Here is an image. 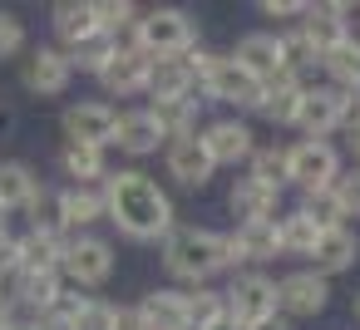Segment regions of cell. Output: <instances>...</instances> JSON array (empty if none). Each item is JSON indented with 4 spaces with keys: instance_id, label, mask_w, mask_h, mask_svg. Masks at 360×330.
Returning a JSON list of instances; mask_svg holds the SVG:
<instances>
[{
    "instance_id": "277c9868",
    "label": "cell",
    "mask_w": 360,
    "mask_h": 330,
    "mask_svg": "<svg viewBox=\"0 0 360 330\" xmlns=\"http://www.w3.org/2000/svg\"><path fill=\"white\" fill-rule=\"evenodd\" d=\"M340 178V158L330 143H316V138H301L296 148H286V183H296L301 192H321Z\"/></svg>"
},
{
    "instance_id": "ee69618b",
    "label": "cell",
    "mask_w": 360,
    "mask_h": 330,
    "mask_svg": "<svg viewBox=\"0 0 360 330\" xmlns=\"http://www.w3.org/2000/svg\"><path fill=\"white\" fill-rule=\"evenodd\" d=\"M202 330H247V325H242V320H237L232 310H222V315H217L212 325H202Z\"/></svg>"
},
{
    "instance_id": "5b68a950",
    "label": "cell",
    "mask_w": 360,
    "mask_h": 330,
    "mask_svg": "<svg viewBox=\"0 0 360 330\" xmlns=\"http://www.w3.org/2000/svg\"><path fill=\"white\" fill-rule=\"evenodd\" d=\"M202 94L207 99H217V104H237V109H257V99H262V84L232 60V55H212V65L202 70Z\"/></svg>"
},
{
    "instance_id": "c3c4849f",
    "label": "cell",
    "mask_w": 360,
    "mask_h": 330,
    "mask_svg": "<svg viewBox=\"0 0 360 330\" xmlns=\"http://www.w3.org/2000/svg\"><path fill=\"white\" fill-rule=\"evenodd\" d=\"M0 237H6V212H0Z\"/></svg>"
},
{
    "instance_id": "83f0119b",
    "label": "cell",
    "mask_w": 360,
    "mask_h": 330,
    "mask_svg": "<svg viewBox=\"0 0 360 330\" xmlns=\"http://www.w3.org/2000/svg\"><path fill=\"white\" fill-rule=\"evenodd\" d=\"M198 104L202 99H173V104H153L148 114L158 119V133L163 138H193V128H198Z\"/></svg>"
},
{
    "instance_id": "b9f144b4",
    "label": "cell",
    "mask_w": 360,
    "mask_h": 330,
    "mask_svg": "<svg viewBox=\"0 0 360 330\" xmlns=\"http://www.w3.org/2000/svg\"><path fill=\"white\" fill-rule=\"evenodd\" d=\"M114 330H148V325H143V315H139V310H119Z\"/></svg>"
},
{
    "instance_id": "5bb4252c",
    "label": "cell",
    "mask_w": 360,
    "mask_h": 330,
    "mask_svg": "<svg viewBox=\"0 0 360 330\" xmlns=\"http://www.w3.org/2000/svg\"><path fill=\"white\" fill-rule=\"evenodd\" d=\"M198 143H202V153L212 158V168H222V163H242V158H252V153H257L252 128H247V124H237V119L212 124V128H207Z\"/></svg>"
},
{
    "instance_id": "e575fe53",
    "label": "cell",
    "mask_w": 360,
    "mask_h": 330,
    "mask_svg": "<svg viewBox=\"0 0 360 330\" xmlns=\"http://www.w3.org/2000/svg\"><path fill=\"white\" fill-rule=\"evenodd\" d=\"M188 301V325L193 330H202V325H212L222 310H227V301H222V291H207V286H198L193 296H183Z\"/></svg>"
},
{
    "instance_id": "6da1fadb",
    "label": "cell",
    "mask_w": 360,
    "mask_h": 330,
    "mask_svg": "<svg viewBox=\"0 0 360 330\" xmlns=\"http://www.w3.org/2000/svg\"><path fill=\"white\" fill-rule=\"evenodd\" d=\"M99 197H104V217L129 242H158L173 232V202L148 173H109Z\"/></svg>"
},
{
    "instance_id": "7bdbcfd3",
    "label": "cell",
    "mask_w": 360,
    "mask_h": 330,
    "mask_svg": "<svg viewBox=\"0 0 360 330\" xmlns=\"http://www.w3.org/2000/svg\"><path fill=\"white\" fill-rule=\"evenodd\" d=\"M345 119H350V124H360V84H355V89H345Z\"/></svg>"
},
{
    "instance_id": "ffe728a7",
    "label": "cell",
    "mask_w": 360,
    "mask_h": 330,
    "mask_svg": "<svg viewBox=\"0 0 360 330\" xmlns=\"http://www.w3.org/2000/svg\"><path fill=\"white\" fill-rule=\"evenodd\" d=\"M276 207H281V192H276V187H262V183H252V178H242V183L232 187V212H237L242 222H276Z\"/></svg>"
},
{
    "instance_id": "bcb514c9",
    "label": "cell",
    "mask_w": 360,
    "mask_h": 330,
    "mask_svg": "<svg viewBox=\"0 0 360 330\" xmlns=\"http://www.w3.org/2000/svg\"><path fill=\"white\" fill-rule=\"evenodd\" d=\"M15 315H11V296H0V330H11Z\"/></svg>"
},
{
    "instance_id": "52a82bcc",
    "label": "cell",
    "mask_w": 360,
    "mask_h": 330,
    "mask_svg": "<svg viewBox=\"0 0 360 330\" xmlns=\"http://www.w3.org/2000/svg\"><path fill=\"white\" fill-rule=\"evenodd\" d=\"M257 84H276V79H286L291 74V55H286V35H266V30H257V35H247L242 45H237V55H232Z\"/></svg>"
},
{
    "instance_id": "d4e9b609",
    "label": "cell",
    "mask_w": 360,
    "mask_h": 330,
    "mask_svg": "<svg viewBox=\"0 0 360 330\" xmlns=\"http://www.w3.org/2000/svg\"><path fill=\"white\" fill-rule=\"evenodd\" d=\"M40 192V178L30 173V163H15L6 158L0 163V212H11V207H30V197Z\"/></svg>"
},
{
    "instance_id": "ac0fdd59",
    "label": "cell",
    "mask_w": 360,
    "mask_h": 330,
    "mask_svg": "<svg viewBox=\"0 0 360 330\" xmlns=\"http://www.w3.org/2000/svg\"><path fill=\"white\" fill-rule=\"evenodd\" d=\"M134 310L143 315L148 330H193V325H188V301H183V291H148L143 305H134Z\"/></svg>"
},
{
    "instance_id": "836d02e7",
    "label": "cell",
    "mask_w": 360,
    "mask_h": 330,
    "mask_svg": "<svg viewBox=\"0 0 360 330\" xmlns=\"http://www.w3.org/2000/svg\"><path fill=\"white\" fill-rule=\"evenodd\" d=\"M301 212H306V217L316 222V232H330V227H345V222H340V217H345V212H340V197H335L330 187H321V192H306V202H301Z\"/></svg>"
},
{
    "instance_id": "7a4b0ae2",
    "label": "cell",
    "mask_w": 360,
    "mask_h": 330,
    "mask_svg": "<svg viewBox=\"0 0 360 330\" xmlns=\"http://www.w3.org/2000/svg\"><path fill=\"white\" fill-rule=\"evenodd\" d=\"M163 266H168V276L202 286L207 276L237 266V251H232V237H222V232L178 227V232H168V242H163Z\"/></svg>"
},
{
    "instance_id": "7402d4cb",
    "label": "cell",
    "mask_w": 360,
    "mask_h": 330,
    "mask_svg": "<svg viewBox=\"0 0 360 330\" xmlns=\"http://www.w3.org/2000/svg\"><path fill=\"white\" fill-rule=\"evenodd\" d=\"M232 251H237V261H271V256L281 251L276 222H237V232H232Z\"/></svg>"
},
{
    "instance_id": "f1b7e54d",
    "label": "cell",
    "mask_w": 360,
    "mask_h": 330,
    "mask_svg": "<svg viewBox=\"0 0 360 330\" xmlns=\"http://www.w3.org/2000/svg\"><path fill=\"white\" fill-rule=\"evenodd\" d=\"M15 296L35 315H45L55 305V296H60V271H15Z\"/></svg>"
},
{
    "instance_id": "4dcf8cb0",
    "label": "cell",
    "mask_w": 360,
    "mask_h": 330,
    "mask_svg": "<svg viewBox=\"0 0 360 330\" xmlns=\"http://www.w3.org/2000/svg\"><path fill=\"white\" fill-rule=\"evenodd\" d=\"M60 168H65V178H75V187H84V183H94V178H104V148L65 143V153H60Z\"/></svg>"
},
{
    "instance_id": "d6986e66",
    "label": "cell",
    "mask_w": 360,
    "mask_h": 330,
    "mask_svg": "<svg viewBox=\"0 0 360 330\" xmlns=\"http://www.w3.org/2000/svg\"><path fill=\"white\" fill-rule=\"evenodd\" d=\"M193 70L183 65V55L178 60H153V70H148V94L158 99V104H173V99H193Z\"/></svg>"
},
{
    "instance_id": "603a6c76",
    "label": "cell",
    "mask_w": 360,
    "mask_h": 330,
    "mask_svg": "<svg viewBox=\"0 0 360 330\" xmlns=\"http://www.w3.org/2000/svg\"><path fill=\"white\" fill-rule=\"evenodd\" d=\"M50 25H55V35L65 40V45H79V40H89L99 25H94V0H60V6L50 11Z\"/></svg>"
},
{
    "instance_id": "ba28073f",
    "label": "cell",
    "mask_w": 360,
    "mask_h": 330,
    "mask_svg": "<svg viewBox=\"0 0 360 330\" xmlns=\"http://www.w3.org/2000/svg\"><path fill=\"white\" fill-rule=\"evenodd\" d=\"M340 124H350V119H345V89L321 84V89H306V94H301L296 128H301L306 138L326 143V133H330V128H340Z\"/></svg>"
},
{
    "instance_id": "484cf974",
    "label": "cell",
    "mask_w": 360,
    "mask_h": 330,
    "mask_svg": "<svg viewBox=\"0 0 360 330\" xmlns=\"http://www.w3.org/2000/svg\"><path fill=\"white\" fill-rule=\"evenodd\" d=\"M15 242H20V271H60V251H65L60 232H30Z\"/></svg>"
},
{
    "instance_id": "1f68e13d",
    "label": "cell",
    "mask_w": 360,
    "mask_h": 330,
    "mask_svg": "<svg viewBox=\"0 0 360 330\" xmlns=\"http://www.w3.org/2000/svg\"><path fill=\"white\" fill-rule=\"evenodd\" d=\"M276 237H281V251H291V256H311V246H316V222L306 217V212H291V217H281L276 222Z\"/></svg>"
},
{
    "instance_id": "ab89813d",
    "label": "cell",
    "mask_w": 360,
    "mask_h": 330,
    "mask_svg": "<svg viewBox=\"0 0 360 330\" xmlns=\"http://www.w3.org/2000/svg\"><path fill=\"white\" fill-rule=\"evenodd\" d=\"M262 15H271V20H301L306 15V0H262Z\"/></svg>"
},
{
    "instance_id": "4fadbf2b",
    "label": "cell",
    "mask_w": 360,
    "mask_h": 330,
    "mask_svg": "<svg viewBox=\"0 0 360 330\" xmlns=\"http://www.w3.org/2000/svg\"><path fill=\"white\" fill-rule=\"evenodd\" d=\"M148 70H153V60L143 55V50H124L119 45V55L104 65V74H99V84L109 89V94H119V99H129V94H143L148 89Z\"/></svg>"
},
{
    "instance_id": "7c38bea8",
    "label": "cell",
    "mask_w": 360,
    "mask_h": 330,
    "mask_svg": "<svg viewBox=\"0 0 360 330\" xmlns=\"http://www.w3.org/2000/svg\"><path fill=\"white\" fill-rule=\"evenodd\" d=\"M70 60H65V50H50V45H40V50H30V60L20 65V79H25V89L30 94H65L70 89Z\"/></svg>"
},
{
    "instance_id": "cb8c5ba5",
    "label": "cell",
    "mask_w": 360,
    "mask_h": 330,
    "mask_svg": "<svg viewBox=\"0 0 360 330\" xmlns=\"http://www.w3.org/2000/svg\"><path fill=\"white\" fill-rule=\"evenodd\" d=\"M301 94H306V84H296V74H286V79H276V84H262V99H257V109H262L271 124H296Z\"/></svg>"
},
{
    "instance_id": "f907efd6",
    "label": "cell",
    "mask_w": 360,
    "mask_h": 330,
    "mask_svg": "<svg viewBox=\"0 0 360 330\" xmlns=\"http://www.w3.org/2000/svg\"><path fill=\"white\" fill-rule=\"evenodd\" d=\"M355 320H360V296H355Z\"/></svg>"
},
{
    "instance_id": "e0dca14e",
    "label": "cell",
    "mask_w": 360,
    "mask_h": 330,
    "mask_svg": "<svg viewBox=\"0 0 360 330\" xmlns=\"http://www.w3.org/2000/svg\"><path fill=\"white\" fill-rule=\"evenodd\" d=\"M168 173H173L183 187H207V178H212V158L202 153L198 138H178V143H168Z\"/></svg>"
},
{
    "instance_id": "d590c367",
    "label": "cell",
    "mask_w": 360,
    "mask_h": 330,
    "mask_svg": "<svg viewBox=\"0 0 360 330\" xmlns=\"http://www.w3.org/2000/svg\"><path fill=\"white\" fill-rule=\"evenodd\" d=\"M134 20H139V11L129 6V0H94V25H99L104 35L134 30Z\"/></svg>"
},
{
    "instance_id": "7dc6e473",
    "label": "cell",
    "mask_w": 360,
    "mask_h": 330,
    "mask_svg": "<svg viewBox=\"0 0 360 330\" xmlns=\"http://www.w3.org/2000/svg\"><path fill=\"white\" fill-rule=\"evenodd\" d=\"M350 153L360 158V124H350Z\"/></svg>"
},
{
    "instance_id": "60d3db41",
    "label": "cell",
    "mask_w": 360,
    "mask_h": 330,
    "mask_svg": "<svg viewBox=\"0 0 360 330\" xmlns=\"http://www.w3.org/2000/svg\"><path fill=\"white\" fill-rule=\"evenodd\" d=\"M6 271H20V242L11 232L0 237V276H6Z\"/></svg>"
},
{
    "instance_id": "f546056e",
    "label": "cell",
    "mask_w": 360,
    "mask_h": 330,
    "mask_svg": "<svg viewBox=\"0 0 360 330\" xmlns=\"http://www.w3.org/2000/svg\"><path fill=\"white\" fill-rule=\"evenodd\" d=\"M321 65H326V74L335 79V89H355V84H360V40L345 35L335 50L321 55Z\"/></svg>"
},
{
    "instance_id": "44dd1931",
    "label": "cell",
    "mask_w": 360,
    "mask_h": 330,
    "mask_svg": "<svg viewBox=\"0 0 360 330\" xmlns=\"http://www.w3.org/2000/svg\"><path fill=\"white\" fill-rule=\"evenodd\" d=\"M55 207H60V232L65 227L79 232V227H89V222L104 217V197L94 187H65V192H55Z\"/></svg>"
},
{
    "instance_id": "681fc988",
    "label": "cell",
    "mask_w": 360,
    "mask_h": 330,
    "mask_svg": "<svg viewBox=\"0 0 360 330\" xmlns=\"http://www.w3.org/2000/svg\"><path fill=\"white\" fill-rule=\"evenodd\" d=\"M11 330H35V325H11Z\"/></svg>"
},
{
    "instance_id": "8992f818",
    "label": "cell",
    "mask_w": 360,
    "mask_h": 330,
    "mask_svg": "<svg viewBox=\"0 0 360 330\" xmlns=\"http://www.w3.org/2000/svg\"><path fill=\"white\" fill-rule=\"evenodd\" d=\"M60 271L75 286H104L114 276V246L104 237H70L60 251Z\"/></svg>"
},
{
    "instance_id": "3957f363",
    "label": "cell",
    "mask_w": 360,
    "mask_h": 330,
    "mask_svg": "<svg viewBox=\"0 0 360 330\" xmlns=\"http://www.w3.org/2000/svg\"><path fill=\"white\" fill-rule=\"evenodd\" d=\"M193 40H198V25L178 6H158L143 20H134V50H143L148 60H178L193 50Z\"/></svg>"
},
{
    "instance_id": "9a60e30c",
    "label": "cell",
    "mask_w": 360,
    "mask_h": 330,
    "mask_svg": "<svg viewBox=\"0 0 360 330\" xmlns=\"http://www.w3.org/2000/svg\"><path fill=\"white\" fill-rule=\"evenodd\" d=\"M355 256H360V242H355V232H350V227H330V232H321V237H316V246H311L316 276L350 271V266H355Z\"/></svg>"
},
{
    "instance_id": "4316f807",
    "label": "cell",
    "mask_w": 360,
    "mask_h": 330,
    "mask_svg": "<svg viewBox=\"0 0 360 330\" xmlns=\"http://www.w3.org/2000/svg\"><path fill=\"white\" fill-rule=\"evenodd\" d=\"M119 55V40L114 35H104V30H94L89 40H79V45H70L65 50V60H70V70H89V74H104V65Z\"/></svg>"
},
{
    "instance_id": "8fae6325",
    "label": "cell",
    "mask_w": 360,
    "mask_h": 330,
    "mask_svg": "<svg viewBox=\"0 0 360 330\" xmlns=\"http://www.w3.org/2000/svg\"><path fill=\"white\" fill-rule=\"evenodd\" d=\"M326 301H330V286L316 271H291L276 281V310H286V315H321Z\"/></svg>"
},
{
    "instance_id": "9c48e42d",
    "label": "cell",
    "mask_w": 360,
    "mask_h": 330,
    "mask_svg": "<svg viewBox=\"0 0 360 330\" xmlns=\"http://www.w3.org/2000/svg\"><path fill=\"white\" fill-rule=\"evenodd\" d=\"M222 301H227V310H232L242 325H257V320L276 315V281L262 276V271H242V276L222 291Z\"/></svg>"
},
{
    "instance_id": "2e32d148",
    "label": "cell",
    "mask_w": 360,
    "mask_h": 330,
    "mask_svg": "<svg viewBox=\"0 0 360 330\" xmlns=\"http://www.w3.org/2000/svg\"><path fill=\"white\" fill-rule=\"evenodd\" d=\"M114 143H119L124 153H134V158H143V153H158V143H163V133H158V119H153L148 109L119 114V124H114Z\"/></svg>"
},
{
    "instance_id": "8d00e7d4",
    "label": "cell",
    "mask_w": 360,
    "mask_h": 330,
    "mask_svg": "<svg viewBox=\"0 0 360 330\" xmlns=\"http://www.w3.org/2000/svg\"><path fill=\"white\" fill-rule=\"evenodd\" d=\"M114 320H119V305H109V301H84V310L75 315L70 330H114Z\"/></svg>"
},
{
    "instance_id": "30bf717a",
    "label": "cell",
    "mask_w": 360,
    "mask_h": 330,
    "mask_svg": "<svg viewBox=\"0 0 360 330\" xmlns=\"http://www.w3.org/2000/svg\"><path fill=\"white\" fill-rule=\"evenodd\" d=\"M60 124H65V138H70V143L104 148V143H114V124H119V114H114L109 104H70Z\"/></svg>"
},
{
    "instance_id": "74e56055",
    "label": "cell",
    "mask_w": 360,
    "mask_h": 330,
    "mask_svg": "<svg viewBox=\"0 0 360 330\" xmlns=\"http://www.w3.org/2000/svg\"><path fill=\"white\" fill-rule=\"evenodd\" d=\"M25 50V25L11 15V11H0V60H11Z\"/></svg>"
},
{
    "instance_id": "f35d334b",
    "label": "cell",
    "mask_w": 360,
    "mask_h": 330,
    "mask_svg": "<svg viewBox=\"0 0 360 330\" xmlns=\"http://www.w3.org/2000/svg\"><path fill=\"white\" fill-rule=\"evenodd\" d=\"M330 192L340 197V212H345V217H360V168H355V173H345V178H335V183H330Z\"/></svg>"
},
{
    "instance_id": "f6af8a7d",
    "label": "cell",
    "mask_w": 360,
    "mask_h": 330,
    "mask_svg": "<svg viewBox=\"0 0 360 330\" xmlns=\"http://www.w3.org/2000/svg\"><path fill=\"white\" fill-rule=\"evenodd\" d=\"M247 330H291V320H286V315H266V320H257V325H247Z\"/></svg>"
},
{
    "instance_id": "d6a6232c",
    "label": "cell",
    "mask_w": 360,
    "mask_h": 330,
    "mask_svg": "<svg viewBox=\"0 0 360 330\" xmlns=\"http://www.w3.org/2000/svg\"><path fill=\"white\" fill-rule=\"evenodd\" d=\"M252 183L262 187H286V148H257L252 153Z\"/></svg>"
}]
</instances>
